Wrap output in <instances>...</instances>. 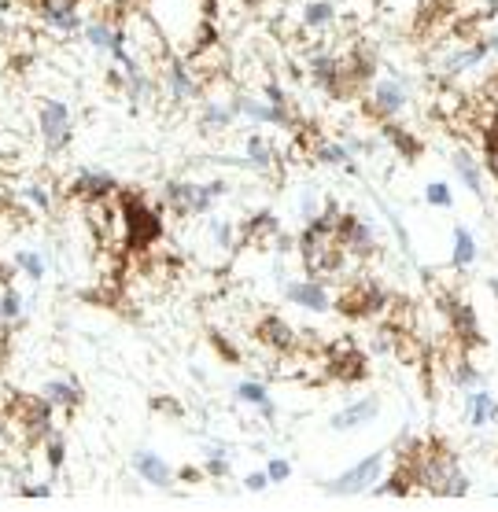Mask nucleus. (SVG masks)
Masks as SVG:
<instances>
[{
    "label": "nucleus",
    "instance_id": "nucleus-9",
    "mask_svg": "<svg viewBox=\"0 0 498 512\" xmlns=\"http://www.w3.org/2000/svg\"><path fill=\"white\" fill-rule=\"evenodd\" d=\"M310 77L325 88L332 100L347 96V77H344V59L329 56V52H310Z\"/></svg>",
    "mask_w": 498,
    "mask_h": 512
},
{
    "label": "nucleus",
    "instance_id": "nucleus-29",
    "mask_svg": "<svg viewBox=\"0 0 498 512\" xmlns=\"http://www.w3.org/2000/svg\"><path fill=\"white\" fill-rule=\"evenodd\" d=\"M23 321V295L15 291V284L12 288H0V324H19Z\"/></svg>",
    "mask_w": 498,
    "mask_h": 512
},
{
    "label": "nucleus",
    "instance_id": "nucleus-12",
    "mask_svg": "<svg viewBox=\"0 0 498 512\" xmlns=\"http://www.w3.org/2000/svg\"><path fill=\"white\" fill-rule=\"evenodd\" d=\"M255 336L259 343H266L270 350H277V354H288V350H296V328L285 321V317H277V313H266V317L259 321V328H255Z\"/></svg>",
    "mask_w": 498,
    "mask_h": 512
},
{
    "label": "nucleus",
    "instance_id": "nucleus-44",
    "mask_svg": "<svg viewBox=\"0 0 498 512\" xmlns=\"http://www.w3.org/2000/svg\"><path fill=\"white\" fill-rule=\"evenodd\" d=\"M299 206H303V218H307V221H310V218H314V214H318V203H314V192H303V203H299Z\"/></svg>",
    "mask_w": 498,
    "mask_h": 512
},
{
    "label": "nucleus",
    "instance_id": "nucleus-35",
    "mask_svg": "<svg viewBox=\"0 0 498 512\" xmlns=\"http://www.w3.org/2000/svg\"><path fill=\"white\" fill-rule=\"evenodd\" d=\"M425 199L432 203V206H443V210H447V206H454V192H451V184L432 181V184L425 188Z\"/></svg>",
    "mask_w": 498,
    "mask_h": 512
},
{
    "label": "nucleus",
    "instance_id": "nucleus-19",
    "mask_svg": "<svg viewBox=\"0 0 498 512\" xmlns=\"http://www.w3.org/2000/svg\"><path fill=\"white\" fill-rule=\"evenodd\" d=\"M487 56H491V45H487V37H484V41H473V45L458 48L454 56L443 59V74H462V71H469V66L484 63Z\"/></svg>",
    "mask_w": 498,
    "mask_h": 512
},
{
    "label": "nucleus",
    "instance_id": "nucleus-38",
    "mask_svg": "<svg viewBox=\"0 0 498 512\" xmlns=\"http://www.w3.org/2000/svg\"><path fill=\"white\" fill-rule=\"evenodd\" d=\"M211 236H214V243H218V247L233 251V225H229V221H222V218H211Z\"/></svg>",
    "mask_w": 498,
    "mask_h": 512
},
{
    "label": "nucleus",
    "instance_id": "nucleus-30",
    "mask_svg": "<svg viewBox=\"0 0 498 512\" xmlns=\"http://www.w3.org/2000/svg\"><path fill=\"white\" fill-rule=\"evenodd\" d=\"M45 461H48V472H52V479L60 476V468H63V461H67V442L60 431H52V435L45 439Z\"/></svg>",
    "mask_w": 498,
    "mask_h": 512
},
{
    "label": "nucleus",
    "instance_id": "nucleus-21",
    "mask_svg": "<svg viewBox=\"0 0 498 512\" xmlns=\"http://www.w3.org/2000/svg\"><path fill=\"white\" fill-rule=\"evenodd\" d=\"M465 409H469V428H484V424H491V420L498 417V402L487 395V391H480V387H473L465 395Z\"/></svg>",
    "mask_w": 498,
    "mask_h": 512
},
{
    "label": "nucleus",
    "instance_id": "nucleus-40",
    "mask_svg": "<svg viewBox=\"0 0 498 512\" xmlns=\"http://www.w3.org/2000/svg\"><path fill=\"white\" fill-rule=\"evenodd\" d=\"M262 96H266V103H273V107H288V96H285V88H281L277 82L262 85Z\"/></svg>",
    "mask_w": 498,
    "mask_h": 512
},
{
    "label": "nucleus",
    "instance_id": "nucleus-41",
    "mask_svg": "<svg viewBox=\"0 0 498 512\" xmlns=\"http://www.w3.org/2000/svg\"><path fill=\"white\" fill-rule=\"evenodd\" d=\"M270 487V476L266 472H251L248 479H244V490H251V494H259V490H266Z\"/></svg>",
    "mask_w": 498,
    "mask_h": 512
},
{
    "label": "nucleus",
    "instance_id": "nucleus-39",
    "mask_svg": "<svg viewBox=\"0 0 498 512\" xmlns=\"http://www.w3.org/2000/svg\"><path fill=\"white\" fill-rule=\"evenodd\" d=\"M266 476H270V483H285V479L292 476V465L285 457H273L270 465H266Z\"/></svg>",
    "mask_w": 498,
    "mask_h": 512
},
{
    "label": "nucleus",
    "instance_id": "nucleus-16",
    "mask_svg": "<svg viewBox=\"0 0 498 512\" xmlns=\"http://www.w3.org/2000/svg\"><path fill=\"white\" fill-rule=\"evenodd\" d=\"M133 472L152 487H170V479H174L170 465H166L159 454H152V450H137L133 454Z\"/></svg>",
    "mask_w": 498,
    "mask_h": 512
},
{
    "label": "nucleus",
    "instance_id": "nucleus-1",
    "mask_svg": "<svg viewBox=\"0 0 498 512\" xmlns=\"http://www.w3.org/2000/svg\"><path fill=\"white\" fill-rule=\"evenodd\" d=\"M119 199V218H122V236H126V251L141 254L155 247L163 240V218H159V206H152L141 192H130V188H119L115 192Z\"/></svg>",
    "mask_w": 498,
    "mask_h": 512
},
{
    "label": "nucleus",
    "instance_id": "nucleus-7",
    "mask_svg": "<svg viewBox=\"0 0 498 512\" xmlns=\"http://www.w3.org/2000/svg\"><path fill=\"white\" fill-rule=\"evenodd\" d=\"M406 100H410L406 85L399 82V77H384V82L373 85V96L366 100V111L373 114L377 122H392L395 114L406 111Z\"/></svg>",
    "mask_w": 498,
    "mask_h": 512
},
{
    "label": "nucleus",
    "instance_id": "nucleus-25",
    "mask_svg": "<svg viewBox=\"0 0 498 512\" xmlns=\"http://www.w3.org/2000/svg\"><path fill=\"white\" fill-rule=\"evenodd\" d=\"M233 118H237V111H233V103H218V100H207L203 103V111H200V125L203 130H226V125H233Z\"/></svg>",
    "mask_w": 498,
    "mask_h": 512
},
{
    "label": "nucleus",
    "instance_id": "nucleus-18",
    "mask_svg": "<svg viewBox=\"0 0 498 512\" xmlns=\"http://www.w3.org/2000/svg\"><path fill=\"white\" fill-rule=\"evenodd\" d=\"M380 136H384V141L392 144L395 151L403 155V159H421V151H425V144L417 141V136L410 133L406 125H399L395 118H392V122H380Z\"/></svg>",
    "mask_w": 498,
    "mask_h": 512
},
{
    "label": "nucleus",
    "instance_id": "nucleus-23",
    "mask_svg": "<svg viewBox=\"0 0 498 512\" xmlns=\"http://www.w3.org/2000/svg\"><path fill=\"white\" fill-rule=\"evenodd\" d=\"M454 170H458V177H462V181L469 184V192L476 195V199H484V173H480V162L473 159V155L465 151V147H458L454 151Z\"/></svg>",
    "mask_w": 498,
    "mask_h": 512
},
{
    "label": "nucleus",
    "instance_id": "nucleus-8",
    "mask_svg": "<svg viewBox=\"0 0 498 512\" xmlns=\"http://www.w3.org/2000/svg\"><path fill=\"white\" fill-rule=\"evenodd\" d=\"M332 240L340 243L347 254H358V258H369V254L377 251V240H373V229L362 221V218H355V214H340V221H336V232H332Z\"/></svg>",
    "mask_w": 498,
    "mask_h": 512
},
{
    "label": "nucleus",
    "instance_id": "nucleus-5",
    "mask_svg": "<svg viewBox=\"0 0 498 512\" xmlns=\"http://www.w3.org/2000/svg\"><path fill=\"white\" fill-rule=\"evenodd\" d=\"M329 376L340 383H362L369 376V361L366 354L355 347L351 339H340L329 347Z\"/></svg>",
    "mask_w": 498,
    "mask_h": 512
},
{
    "label": "nucleus",
    "instance_id": "nucleus-11",
    "mask_svg": "<svg viewBox=\"0 0 498 512\" xmlns=\"http://www.w3.org/2000/svg\"><path fill=\"white\" fill-rule=\"evenodd\" d=\"M285 299H288V302H296V306H303V310H314V313H325V310H332V299H329L325 284H321V280H314V277L285 284Z\"/></svg>",
    "mask_w": 498,
    "mask_h": 512
},
{
    "label": "nucleus",
    "instance_id": "nucleus-43",
    "mask_svg": "<svg viewBox=\"0 0 498 512\" xmlns=\"http://www.w3.org/2000/svg\"><path fill=\"white\" fill-rule=\"evenodd\" d=\"M207 472L203 468H192V465H185V468H178V479H185V483H196V479H203Z\"/></svg>",
    "mask_w": 498,
    "mask_h": 512
},
{
    "label": "nucleus",
    "instance_id": "nucleus-45",
    "mask_svg": "<svg viewBox=\"0 0 498 512\" xmlns=\"http://www.w3.org/2000/svg\"><path fill=\"white\" fill-rule=\"evenodd\" d=\"M211 343L222 350V358H226V361H237V350H233V347H229V343L222 339V336H211Z\"/></svg>",
    "mask_w": 498,
    "mask_h": 512
},
{
    "label": "nucleus",
    "instance_id": "nucleus-47",
    "mask_svg": "<svg viewBox=\"0 0 498 512\" xmlns=\"http://www.w3.org/2000/svg\"><path fill=\"white\" fill-rule=\"evenodd\" d=\"M259 413H262V420H277V406H273L270 398H266V402H262V406H259Z\"/></svg>",
    "mask_w": 498,
    "mask_h": 512
},
{
    "label": "nucleus",
    "instance_id": "nucleus-24",
    "mask_svg": "<svg viewBox=\"0 0 498 512\" xmlns=\"http://www.w3.org/2000/svg\"><path fill=\"white\" fill-rule=\"evenodd\" d=\"M476 262V236L465 229V225H458L454 229V254H451V265L454 269H469V265Z\"/></svg>",
    "mask_w": 498,
    "mask_h": 512
},
{
    "label": "nucleus",
    "instance_id": "nucleus-42",
    "mask_svg": "<svg viewBox=\"0 0 498 512\" xmlns=\"http://www.w3.org/2000/svg\"><path fill=\"white\" fill-rule=\"evenodd\" d=\"M152 409H159V413H170V417H181V402H174V398H152Z\"/></svg>",
    "mask_w": 498,
    "mask_h": 512
},
{
    "label": "nucleus",
    "instance_id": "nucleus-2",
    "mask_svg": "<svg viewBox=\"0 0 498 512\" xmlns=\"http://www.w3.org/2000/svg\"><path fill=\"white\" fill-rule=\"evenodd\" d=\"M384 306H388V291L380 288V280H369V277L351 284V288L336 299V310L351 321L377 317V313H384Z\"/></svg>",
    "mask_w": 498,
    "mask_h": 512
},
{
    "label": "nucleus",
    "instance_id": "nucleus-28",
    "mask_svg": "<svg viewBox=\"0 0 498 512\" xmlns=\"http://www.w3.org/2000/svg\"><path fill=\"white\" fill-rule=\"evenodd\" d=\"M273 159H277L273 144H270V141H262L259 133H251V136H248V162H251V170H270Z\"/></svg>",
    "mask_w": 498,
    "mask_h": 512
},
{
    "label": "nucleus",
    "instance_id": "nucleus-27",
    "mask_svg": "<svg viewBox=\"0 0 498 512\" xmlns=\"http://www.w3.org/2000/svg\"><path fill=\"white\" fill-rule=\"evenodd\" d=\"M115 26L119 23H107V19H89L85 23V41H89L93 48H100V52H111V41H115Z\"/></svg>",
    "mask_w": 498,
    "mask_h": 512
},
{
    "label": "nucleus",
    "instance_id": "nucleus-13",
    "mask_svg": "<svg viewBox=\"0 0 498 512\" xmlns=\"http://www.w3.org/2000/svg\"><path fill=\"white\" fill-rule=\"evenodd\" d=\"M377 74V52L366 45H355L351 48V56L344 59V77H347V93H355V88H362L366 82H373Z\"/></svg>",
    "mask_w": 498,
    "mask_h": 512
},
{
    "label": "nucleus",
    "instance_id": "nucleus-6",
    "mask_svg": "<svg viewBox=\"0 0 498 512\" xmlns=\"http://www.w3.org/2000/svg\"><path fill=\"white\" fill-rule=\"evenodd\" d=\"M384 457H388L384 450H377V454H369L366 461H358V465L347 468L344 476L329 479V483H325V494L344 498V494H358V490H369V483H377L380 468H384Z\"/></svg>",
    "mask_w": 498,
    "mask_h": 512
},
{
    "label": "nucleus",
    "instance_id": "nucleus-26",
    "mask_svg": "<svg viewBox=\"0 0 498 512\" xmlns=\"http://www.w3.org/2000/svg\"><path fill=\"white\" fill-rule=\"evenodd\" d=\"M332 19H336L332 0H310V4L303 8V26L307 29H325V26H332Z\"/></svg>",
    "mask_w": 498,
    "mask_h": 512
},
{
    "label": "nucleus",
    "instance_id": "nucleus-31",
    "mask_svg": "<svg viewBox=\"0 0 498 512\" xmlns=\"http://www.w3.org/2000/svg\"><path fill=\"white\" fill-rule=\"evenodd\" d=\"M451 380H454V387H462V391H473V387H480V383H484L480 369H473L465 358L451 365Z\"/></svg>",
    "mask_w": 498,
    "mask_h": 512
},
{
    "label": "nucleus",
    "instance_id": "nucleus-48",
    "mask_svg": "<svg viewBox=\"0 0 498 512\" xmlns=\"http://www.w3.org/2000/svg\"><path fill=\"white\" fill-rule=\"evenodd\" d=\"M487 45H491V52H498V29H495L491 37H487Z\"/></svg>",
    "mask_w": 498,
    "mask_h": 512
},
{
    "label": "nucleus",
    "instance_id": "nucleus-10",
    "mask_svg": "<svg viewBox=\"0 0 498 512\" xmlns=\"http://www.w3.org/2000/svg\"><path fill=\"white\" fill-rule=\"evenodd\" d=\"M115 192H119V181H115L111 173H104V170H82V173L71 181V188H67V195H71V199H82V203L111 199Z\"/></svg>",
    "mask_w": 498,
    "mask_h": 512
},
{
    "label": "nucleus",
    "instance_id": "nucleus-4",
    "mask_svg": "<svg viewBox=\"0 0 498 512\" xmlns=\"http://www.w3.org/2000/svg\"><path fill=\"white\" fill-rule=\"evenodd\" d=\"M37 125H41V141L52 155L71 144V107L63 100H45L37 111Z\"/></svg>",
    "mask_w": 498,
    "mask_h": 512
},
{
    "label": "nucleus",
    "instance_id": "nucleus-14",
    "mask_svg": "<svg viewBox=\"0 0 498 512\" xmlns=\"http://www.w3.org/2000/svg\"><path fill=\"white\" fill-rule=\"evenodd\" d=\"M166 88H170L174 103H185V100H192V96L200 93V82L192 77V66L185 63V59H178V56L166 63Z\"/></svg>",
    "mask_w": 498,
    "mask_h": 512
},
{
    "label": "nucleus",
    "instance_id": "nucleus-33",
    "mask_svg": "<svg viewBox=\"0 0 498 512\" xmlns=\"http://www.w3.org/2000/svg\"><path fill=\"white\" fill-rule=\"evenodd\" d=\"M314 155H318L321 162H329V166H351V147H344V144H329V141H318Z\"/></svg>",
    "mask_w": 498,
    "mask_h": 512
},
{
    "label": "nucleus",
    "instance_id": "nucleus-37",
    "mask_svg": "<svg viewBox=\"0 0 498 512\" xmlns=\"http://www.w3.org/2000/svg\"><path fill=\"white\" fill-rule=\"evenodd\" d=\"M23 195H26V199H30V203H34L41 214H48V210H52V195L45 192V184H26V188H23Z\"/></svg>",
    "mask_w": 498,
    "mask_h": 512
},
{
    "label": "nucleus",
    "instance_id": "nucleus-17",
    "mask_svg": "<svg viewBox=\"0 0 498 512\" xmlns=\"http://www.w3.org/2000/svg\"><path fill=\"white\" fill-rule=\"evenodd\" d=\"M41 395L52 402L56 409H63V413H74L85 402V391L78 387L74 380H48L45 387H41Z\"/></svg>",
    "mask_w": 498,
    "mask_h": 512
},
{
    "label": "nucleus",
    "instance_id": "nucleus-32",
    "mask_svg": "<svg viewBox=\"0 0 498 512\" xmlns=\"http://www.w3.org/2000/svg\"><path fill=\"white\" fill-rule=\"evenodd\" d=\"M15 265H19V273H26V277H30L34 284L45 277V258L37 251H15V258H12Z\"/></svg>",
    "mask_w": 498,
    "mask_h": 512
},
{
    "label": "nucleus",
    "instance_id": "nucleus-20",
    "mask_svg": "<svg viewBox=\"0 0 498 512\" xmlns=\"http://www.w3.org/2000/svg\"><path fill=\"white\" fill-rule=\"evenodd\" d=\"M163 195H166V203H170V210L178 214V218H189V214H196L200 184H192V181H170Z\"/></svg>",
    "mask_w": 498,
    "mask_h": 512
},
{
    "label": "nucleus",
    "instance_id": "nucleus-49",
    "mask_svg": "<svg viewBox=\"0 0 498 512\" xmlns=\"http://www.w3.org/2000/svg\"><path fill=\"white\" fill-rule=\"evenodd\" d=\"M491 291H495V299H498V273L491 277Z\"/></svg>",
    "mask_w": 498,
    "mask_h": 512
},
{
    "label": "nucleus",
    "instance_id": "nucleus-34",
    "mask_svg": "<svg viewBox=\"0 0 498 512\" xmlns=\"http://www.w3.org/2000/svg\"><path fill=\"white\" fill-rule=\"evenodd\" d=\"M237 398L248 402V406H262V402H266L270 395H266V387H262L259 380H244L240 387H237Z\"/></svg>",
    "mask_w": 498,
    "mask_h": 512
},
{
    "label": "nucleus",
    "instance_id": "nucleus-46",
    "mask_svg": "<svg viewBox=\"0 0 498 512\" xmlns=\"http://www.w3.org/2000/svg\"><path fill=\"white\" fill-rule=\"evenodd\" d=\"M26 498H48L52 494V483H37V487H23Z\"/></svg>",
    "mask_w": 498,
    "mask_h": 512
},
{
    "label": "nucleus",
    "instance_id": "nucleus-15",
    "mask_svg": "<svg viewBox=\"0 0 498 512\" xmlns=\"http://www.w3.org/2000/svg\"><path fill=\"white\" fill-rule=\"evenodd\" d=\"M380 413V398H358V402H351L347 409H340L336 417L329 420V428L332 431H351V428H362V424H369V420H373Z\"/></svg>",
    "mask_w": 498,
    "mask_h": 512
},
{
    "label": "nucleus",
    "instance_id": "nucleus-50",
    "mask_svg": "<svg viewBox=\"0 0 498 512\" xmlns=\"http://www.w3.org/2000/svg\"><path fill=\"white\" fill-rule=\"evenodd\" d=\"M244 4H248V8H259V4H262V0H244Z\"/></svg>",
    "mask_w": 498,
    "mask_h": 512
},
{
    "label": "nucleus",
    "instance_id": "nucleus-22",
    "mask_svg": "<svg viewBox=\"0 0 498 512\" xmlns=\"http://www.w3.org/2000/svg\"><path fill=\"white\" fill-rule=\"evenodd\" d=\"M277 232H281L277 214L259 210V214H251V218L240 225V243H255V240H266V236H277Z\"/></svg>",
    "mask_w": 498,
    "mask_h": 512
},
{
    "label": "nucleus",
    "instance_id": "nucleus-36",
    "mask_svg": "<svg viewBox=\"0 0 498 512\" xmlns=\"http://www.w3.org/2000/svg\"><path fill=\"white\" fill-rule=\"evenodd\" d=\"M203 472H207L211 479H226L233 465H229V454H207V461H203Z\"/></svg>",
    "mask_w": 498,
    "mask_h": 512
},
{
    "label": "nucleus",
    "instance_id": "nucleus-3",
    "mask_svg": "<svg viewBox=\"0 0 498 512\" xmlns=\"http://www.w3.org/2000/svg\"><path fill=\"white\" fill-rule=\"evenodd\" d=\"M439 310H443V317L451 321V332L458 336L462 347H469V350L484 347V328H480V321H476L473 302L458 299V295H451V291H439Z\"/></svg>",
    "mask_w": 498,
    "mask_h": 512
}]
</instances>
